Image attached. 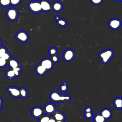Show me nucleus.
Returning a JSON list of instances; mask_svg holds the SVG:
<instances>
[{
  "label": "nucleus",
  "instance_id": "423d86ee",
  "mask_svg": "<svg viewBox=\"0 0 122 122\" xmlns=\"http://www.w3.org/2000/svg\"><path fill=\"white\" fill-rule=\"evenodd\" d=\"M15 37L17 41L22 43L27 42L29 39L28 33L23 30H21L17 32L16 34Z\"/></svg>",
  "mask_w": 122,
  "mask_h": 122
},
{
  "label": "nucleus",
  "instance_id": "b1692460",
  "mask_svg": "<svg viewBox=\"0 0 122 122\" xmlns=\"http://www.w3.org/2000/svg\"><path fill=\"white\" fill-rule=\"evenodd\" d=\"M48 54L51 57L58 54V50L55 47H51L48 50Z\"/></svg>",
  "mask_w": 122,
  "mask_h": 122
},
{
  "label": "nucleus",
  "instance_id": "c756f323",
  "mask_svg": "<svg viewBox=\"0 0 122 122\" xmlns=\"http://www.w3.org/2000/svg\"><path fill=\"white\" fill-rule=\"evenodd\" d=\"M7 64V61L0 57V68L5 67Z\"/></svg>",
  "mask_w": 122,
  "mask_h": 122
},
{
  "label": "nucleus",
  "instance_id": "39448f33",
  "mask_svg": "<svg viewBox=\"0 0 122 122\" xmlns=\"http://www.w3.org/2000/svg\"><path fill=\"white\" fill-rule=\"evenodd\" d=\"M75 57V52L71 48L65 50L62 54V58L64 61L69 62L72 60Z\"/></svg>",
  "mask_w": 122,
  "mask_h": 122
},
{
  "label": "nucleus",
  "instance_id": "4be33fe9",
  "mask_svg": "<svg viewBox=\"0 0 122 122\" xmlns=\"http://www.w3.org/2000/svg\"><path fill=\"white\" fill-rule=\"evenodd\" d=\"M20 97L23 99L26 98L28 96V91L27 89L24 87H22L20 89Z\"/></svg>",
  "mask_w": 122,
  "mask_h": 122
},
{
  "label": "nucleus",
  "instance_id": "f8f14e48",
  "mask_svg": "<svg viewBox=\"0 0 122 122\" xmlns=\"http://www.w3.org/2000/svg\"><path fill=\"white\" fill-rule=\"evenodd\" d=\"M40 1L42 12H48L51 10V3L48 0H41Z\"/></svg>",
  "mask_w": 122,
  "mask_h": 122
},
{
  "label": "nucleus",
  "instance_id": "5701e85b",
  "mask_svg": "<svg viewBox=\"0 0 122 122\" xmlns=\"http://www.w3.org/2000/svg\"><path fill=\"white\" fill-rule=\"evenodd\" d=\"M60 91L62 93H65L68 90L69 87L68 84L66 82H63L60 86Z\"/></svg>",
  "mask_w": 122,
  "mask_h": 122
},
{
  "label": "nucleus",
  "instance_id": "72a5a7b5",
  "mask_svg": "<svg viewBox=\"0 0 122 122\" xmlns=\"http://www.w3.org/2000/svg\"><path fill=\"white\" fill-rule=\"evenodd\" d=\"M8 51L7 48L1 46L0 47V57H1L4 53H5L6 52H7Z\"/></svg>",
  "mask_w": 122,
  "mask_h": 122
},
{
  "label": "nucleus",
  "instance_id": "c9c22d12",
  "mask_svg": "<svg viewBox=\"0 0 122 122\" xmlns=\"http://www.w3.org/2000/svg\"><path fill=\"white\" fill-rule=\"evenodd\" d=\"M2 104H3V100L1 97H0V112L1 111L2 108Z\"/></svg>",
  "mask_w": 122,
  "mask_h": 122
},
{
  "label": "nucleus",
  "instance_id": "7ed1b4c3",
  "mask_svg": "<svg viewBox=\"0 0 122 122\" xmlns=\"http://www.w3.org/2000/svg\"><path fill=\"white\" fill-rule=\"evenodd\" d=\"M29 10L34 14H39L42 12L40 1L38 0H33L29 2L28 4Z\"/></svg>",
  "mask_w": 122,
  "mask_h": 122
},
{
  "label": "nucleus",
  "instance_id": "aec40b11",
  "mask_svg": "<svg viewBox=\"0 0 122 122\" xmlns=\"http://www.w3.org/2000/svg\"><path fill=\"white\" fill-rule=\"evenodd\" d=\"M114 107L117 110L122 109V98L121 97H116L115 98L113 102Z\"/></svg>",
  "mask_w": 122,
  "mask_h": 122
},
{
  "label": "nucleus",
  "instance_id": "1a4fd4ad",
  "mask_svg": "<svg viewBox=\"0 0 122 122\" xmlns=\"http://www.w3.org/2000/svg\"><path fill=\"white\" fill-rule=\"evenodd\" d=\"M32 116L36 119L40 118L44 114L43 109L40 106H35L32 108L31 111Z\"/></svg>",
  "mask_w": 122,
  "mask_h": 122
},
{
  "label": "nucleus",
  "instance_id": "7c9ffc66",
  "mask_svg": "<svg viewBox=\"0 0 122 122\" xmlns=\"http://www.w3.org/2000/svg\"><path fill=\"white\" fill-rule=\"evenodd\" d=\"M22 0H10V5L12 6H18L21 3Z\"/></svg>",
  "mask_w": 122,
  "mask_h": 122
},
{
  "label": "nucleus",
  "instance_id": "ea45409f",
  "mask_svg": "<svg viewBox=\"0 0 122 122\" xmlns=\"http://www.w3.org/2000/svg\"><path fill=\"white\" fill-rule=\"evenodd\" d=\"M113 0L117 1V2H121L122 1V0Z\"/></svg>",
  "mask_w": 122,
  "mask_h": 122
},
{
  "label": "nucleus",
  "instance_id": "f257e3e1",
  "mask_svg": "<svg viewBox=\"0 0 122 122\" xmlns=\"http://www.w3.org/2000/svg\"><path fill=\"white\" fill-rule=\"evenodd\" d=\"M49 98L51 101L55 103H63L71 100L70 95L61 93L57 90H54L50 93Z\"/></svg>",
  "mask_w": 122,
  "mask_h": 122
},
{
  "label": "nucleus",
  "instance_id": "4c0bfd02",
  "mask_svg": "<svg viewBox=\"0 0 122 122\" xmlns=\"http://www.w3.org/2000/svg\"><path fill=\"white\" fill-rule=\"evenodd\" d=\"M2 40H1V39L0 38V47L2 46Z\"/></svg>",
  "mask_w": 122,
  "mask_h": 122
},
{
  "label": "nucleus",
  "instance_id": "c85d7f7f",
  "mask_svg": "<svg viewBox=\"0 0 122 122\" xmlns=\"http://www.w3.org/2000/svg\"><path fill=\"white\" fill-rule=\"evenodd\" d=\"M13 70L14 71L16 77H19L20 75L21 71V67H19L17 68H16L15 69H13Z\"/></svg>",
  "mask_w": 122,
  "mask_h": 122
},
{
  "label": "nucleus",
  "instance_id": "6e6552de",
  "mask_svg": "<svg viewBox=\"0 0 122 122\" xmlns=\"http://www.w3.org/2000/svg\"><path fill=\"white\" fill-rule=\"evenodd\" d=\"M121 25V20L117 18H112L108 22L109 27L112 30H118L120 28Z\"/></svg>",
  "mask_w": 122,
  "mask_h": 122
},
{
  "label": "nucleus",
  "instance_id": "f03ea898",
  "mask_svg": "<svg viewBox=\"0 0 122 122\" xmlns=\"http://www.w3.org/2000/svg\"><path fill=\"white\" fill-rule=\"evenodd\" d=\"M114 54L113 51L111 49H107L99 53V57L103 64H106L109 63L113 57Z\"/></svg>",
  "mask_w": 122,
  "mask_h": 122
},
{
  "label": "nucleus",
  "instance_id": "20e7f679",
  "mask_svg": "<svg viewBox=\"0 0 122 122\" xmlns=\"http://www.w3.org/2000/svg\"><path fill=\"white\" fill-rule=\"evenodd\" d=\"M6 16L9 20L14 21L18 18L19 11L15 8H10L6 11Z\"/></svg>",
  "mask_w": 122,
  "mask_h": 122
},
{
  "label": "nucleus",
  "instance_id": "9b49d317",
  "mask_svg": "<svg viewBox=\"0 0 122 122\" xmlns=\"http://www.w3.org/2000/svg\"><path fill=\"white\" fill-rule=\"evenodd\" d=\"M9 94L13 98H18L20 97V89L16 86H9L7 89Z\"/></svg>",
  "mask_w": 122,
  "mask_h": 122
},
{
  "label": "nucleus",
  "instance_id": "f3484780",
  "mask_svg": "<svg viewBox=\"0 0 122 122\" xmlns=\"http://www.w3.org/2000/svg\"><path fill=\"white\" fill-rule=\"evenodd\" d=\"M56 121H64L65 116L64 114L59 111L56 110L51 116Z\"/></svg>",
  "mask_w": 122,
  "mask_h": 122
},
{
  "label": "nucleus",
  "instance_id": "bb28decb",
  "mask_svg": "<svg viewBox=\"0 0 122 122\" xmlns=\"http://www.w3.org/2000/svg\"><path fill=\"white\" fill-rule=\"evenodd\" d=\"M50 58L54 64L57 63L59 61V60H60V58H59V56H58V54L51 56Z\"/></svg>",
  "mask_w": 122,
  "mask_h": 122
},
{
  "label": "nucleus",
  "instance_id": "ddd939ff",
  "mask_svg": "<svg viewBox=\"0 0 122 122\" xmlns=\"http://www.w3.org/2000/svg\"><path fill=\"white\" fill-rule=\"evenodd\" d=\"M51 10L56 13H59L62 11L63 6V4L59 1H55L53 2L51 5Z\"/></svg>",
  "mask_w": 122,
  "mask_h": 122
},
{
  "label": "nucleus",
  "instance_id": "412c9836",
  "mask_svg": "<svg viewBox=\"0 0 122 122\" xmlns=\"http://www.w3.org/2000/svg\"><path fill=\"white\" fill-rule=\"evenodd\" d=\"M92 118L94 122H106V120L100 114V113L95 114Z\"/></svg>",
  "mask_w": 122,
  "mask_h": 122
},
{
  "label": "nucleus",
  "instance_id": "a211bd4d",
  "mask_svg": "<svg viewBox=\"0 0 122 122\" xmlns=\"http://www.w3.org/2000/svg\"><path fill=\"white\" fill-rule=\"evenodd\" d=\"M55 19L56 21L57 24L59 27L64 28L66 26L67 24V21L65 19L61 18L59 16H56L55 17Z\"/></svg>",
  "mask_w": 122,
  "mask_h": 122
},
{
  "label": "nucleus",
  "instance_id": "6ab92c4d",
  "mask_svg": "<svg viewBox=\"0 0 122 122\" xmlns=\"http://www.w3.org/2000/svg\"><path fill=\"white\" fill-rule=\"evenodd\" d=\"M5 75L6 77V78L10 80H11L16 78V76L14 71L13 70V69L10 68L6 71L5 73Z\"/></svg>",
  "mask_w": 122,
  "mask_h": 122
},
{
  "label": "nucleus",
  "instance_id": "473e14b6",
  "mask_svg": "<svg viewBox=\"0 0 122 122\" xmlns=\"http://www.w3.org/2000/svg\"><path fill=\"white\" fill-rule=\"evenodd\" d=\"M91 2L94 5H99L103 2V0H90Z\"/></svg>",
  "mask_w": 122,
  "mask_h": 122
},
{
  "label": "nucleus",
  "instance_id": "0eeeda50",
  "mask_svg": "<svg viewBox=\"0 0 122 122\" xmlns=\"http://www.w3.org/2000/svg\"><path fill=\"white\" fill-rule=\"evenodd\" d=\"M43 109L44 114L49 115L50 116H52V115L56 111L55 104L52 102H48L46 103L44 105Z\"/></svg>",
  "mask_w": 122,
  "mask_h": 122
},
{
  "label": "nucleus",
  "instance_id": "2eb2a0df",
  "mask_svg": "<svg viewBox=\"0 0 122 122\" xmlns=\"http://www.w3.org/2000/svg\"><path fill=\"white\" fill-rule=\"evenodd\" d=\"M100 113L106 120L110 119L112 115V111L108 108H104L102 109Z\"/></svg>",
  "mask_w": 122,
  "mask_h": 122
},
{
  "label": "nucleus",
  "instance_id": "393cba45",
  "mask_svg": "<svg viewBox=\"0 0 122 122\" xmlns=\"http://www.w3.org/2000/svg\"><path fill=\"white\" fill-rule=\"evenodd\" d=\"M10 5V0H0V6L6 8Z\"/></svg>",
  "mask_w": 122,
  "mask_h": 122
},
{
  "label": "nucleus",
  "instance_id": "a878e982",
  "mask_svg": "<svg viewBox=\"0 0 122 122\" xmlns=\"http://www.w3.org/2000/svg\"><path fill=\"white\" fill-rule=\"evenodd\" d=\"M51 116L47 114L43 115L40 118H39V122H47Z\"/></svg>",
  "mask_w": 122,
  "mask_h": 122
},
{
  "label": "nucleus",
  "instance_id": "58836bf2",
  "mask_svg": "<svg viewBox=\"0 0 122 122\" xmlns=\"http://www.w3.org/2000/svg\"><path fill=\"white\" fill-rule=\"evenodd\" d=\"M55 122H65L64 121H56Z\"/></svg>",
  "mask_w": 122,
  "mask_h": 122
},
{
  "label": "nucleus",
  "instance_id": "f704fd0d",
  "mask_svg": "<svg viewBox=\"0 0 122 122\" xmlns=\"http://www.w3.org/2000/svg\"><path fill=\"white\" fill-rule=\"evenodd\" d=\"M92 112V109L90 106H87L84 109V112Z\"/></svg>",
  "mask_w": 122,
  "mask_h": 122
},
{
  "label": "nucleus",
  "instance_id": "4468645a",
  "mask_svg": "<svg viewBox=\"0 0 122 122\" xmlns=\"http://www.w3.org/2000/svg\"><path fill=\"white\" fill-rule=\"evenodd\" d=\"M7 63L10 69H13L19 67H21V64L15 58H10L7 61Z\"/></svg>",
  "mask_w": 122,
  "mask_h": 122
},
{
  "label": "nucleus",
  "instance_id": "e433bc0d",
  "mask_svg": "<svg viewBox=\"0 0 122 122\" xmlns=\"http://www.w3.org/2000/svg\"><path fill=\"white\" fill-rule=\"evenodd\" d=\"M56 122V120L51 116L47 122Z\"/></svg>",
  "mask_w": 122,
  "mask_h": 122
},
{
  "label": "nucleus",
  "instance_id": "2f4dec72",
  "mask_svg": "<svg viewBox=\"0 0 122 122\" xmlns=\"http://www.w3.org/2000/svg\"><path fill=\"white\" fill-rule=\"evenodd\" d=\"M84 115L85 118L86 119H88V120L91 119L93 117V116L92 112H84Z\"/></svg>",
  "mask_w": 122,
  "mask_h": 122
},
{
  "label": "nucleus",
  "instance_id": "dca6fc26",
  "mask_svg": "<svg viewBox=\"0 0 122 122\" xmlns=\"http://www.w3.org/2000/svg\"><path fill=\"white\" fill-rule=\"evenodd\" d=\"M47 71V70L40 63L38 64L35 67V72L36 74L40 76L44 75Z\"/></svg>",
  "mask_w": 122,
  "mask_h": 122
},
{
  "label": "nucleus",
  "instance_id": "9d476101",
  "mask_svg": "<svg viewBox=\"0 0 122 122\" xmlns=\"http://www.w3.org/2000/svg\"><path fill=\"white\" fill-rule=\"evenodd\" d=\"M40 63L48 71L51 70L54 66V63L51 61V58H45L42 59L40 61Z\"/></svg>",
  "mask_w": 122,
  "mask_h": 122
},
{
  "label": "nucleus",
  "instance_id": "cd10ccee",
  "mask_svg": "<svg viewBox=\"0 0 122 122\" xmlns=\"http://www.w3.org/2000/svg\"><path fill=\"white\" fill-rule=\"evenodd\" d=\"M1 57L2 58H3V59L5 60L6 61H8V60H9L10 58H11V55H10V53L8 51L7 52H6L5 53H4L1 56Z\"/></svg>",
  "mask_w": 122,
  "mask_h": 122
}]
</instances>
